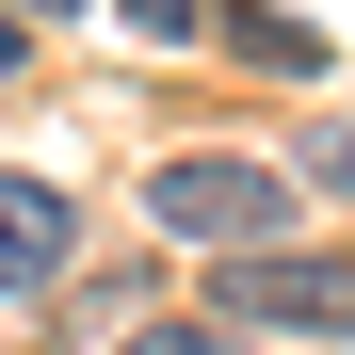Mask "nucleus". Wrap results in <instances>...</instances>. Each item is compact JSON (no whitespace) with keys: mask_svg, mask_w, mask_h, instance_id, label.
<instances>
[{"mask_svg":"<svg viewBox=\"0 0 355 355\" xmlns=\"http://www.w3.org/2000/svg\"><path fill=\"white\" fill-rule=\"evenodd\" d=\"M17 49H33V17H17V0H0V81H17Z\"/></svg>","mask_w":355,"mask_h":355,"instance_id":"6e6552de","label":"nucleus"},{"mask_svg":"<svg viewBox=\"0 0 355 355\" xmlns=\"http://www.w3.org/2000/svg\"><path fill=\"white\" fill-rule=\"evenodd\" d=\"M113 17H130L146 49H210V33H226V0H113Z\"/></svg>","mask_w":355,"mask_h":355,"instance_id":"39448f33","label":"nucleus"},{"mask_svg":"<svg viewBox=\"0 0 355 355\" xmlns=\"http://www.w3.org/2000/svg\"><path fill=\"white\" fill-rule=\"evenodd\" d=\"M291 194H307V178H291V162H259V146H178V162L146 178V226L259 259V243H291Z\"/></svg>","mask_w":355,"mask_h":355,"instance_id":"f257e3e1","label":"nucleus"},{"mask_svg":"<svg viewBox=\"0 0 355 355\" xmlns=\"http://www.w3.org/2000/svg\"><path fill=\"white\" fill-rule=\"evenodd\" d=\"M113 355H243V323H130Z\"/></svg>","mask_w":355,"mask_h":355,"instance_id":"0eeeda50","label":"nucleus"},{"mask_svg":"<svg viewBox=\"0 0 355 355\" xmlns=\"http://www.w3.org/2000/svg\"><path fill=\"white\" fill-rule=\"evenodd\" d=\"M65 259H81V194H65V178H0V307L49 291Z\"/></svg>","mask_w":355,"mask_h":355,"instance_id":"7ed1b4c3","label":"nucleus"},{"mask_svg":"<svg viewBox=\"0 0 355 355\" xmlns=\"http://www.w3.org/2000/svg\"><path fill=\"white\" fill-rule=\"evenodd\" d=\"M291 178H307V194H355V113H323V130L291 146Z\"/></svg>","mask_w":355,"mask_h":355,"instance_id":"423d86ee","label":"nucleus"},{"mask_svg":"<svg viewBox=\"0 0 355 355\" xmlns=\"http://www.w3.org/2000/svg\"><path fill=\"white\" fill-rule=\"evenodd\" d=\"M17 17H81V0H17Z\"/></svg>","mask_w":355,"mask_h":355,"instance_id":"1a4fd4ad","label":"nucleus"},{"mask_svg":"<svg viewBox=\"0 0 355 355\" xmlns=\"http://www.w3.org/2000/svg\"><path fill=\"white\" fill-rule=\"evenodd\" d=\"M226 49H243V65H275V81H323V65H339L291 0H226Z\"/></svg>","mask_w":355,"mask_h":355,"instance_id":"20e7f679","label":"nucleus"},{"mask_svg":"<svg viewBox=\"0 0 355 355\" xmlns=\"http://www.w3.org/2000/svg\"><path fill=\"white\" fill-rule=\"evenodd\" d=\"M210 323H275V339H355V259H307V243H259V259H226L210 291Z\"/></svg>","mask_w":355,"mask_h":355,"instance_id":"f03ea898","label":"nucleus"}]
</instances>
